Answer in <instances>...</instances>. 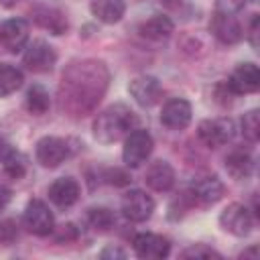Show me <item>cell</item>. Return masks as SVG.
Returning <instances> with one entry per match:
<instances>
[{
    "label": "cell",
    "instance_id": "obj_5",
    "mask_svg": "<svg viewBox=\"0 0 260 260\" xmlns=\"http://www.w3.org/2000/svg\"><path fill=\"white\" fill-rule=\"evenodd\" d=\"M24 228L35 236H49L55 230V217L49 205L41 199H30L22 213Z\"/></svg>",
    "mask_w": 260,
    "mask_h": 260
},
{
    "label": "cell",
    "instance_id": "obj_27",
    "mask_svg": "<svg viewBox=\"0 0 260 260\" xmlns=\"http://www.w3.org/2000/svg\"><path fill=\"white\" fill-rule=\"evenodd\" d=\"M258 110H250L248 114H244L242 118V134L250 140V142H256L258 136H260V122H258Z\"/></svg>",
    "mask_w": 260,
    "mask_h": 260
},
{
    "label": "cell",
    "instance_id": "obj_25",
    "mask_svg": "<svg viewBox=\"0 0 260 260\" xmlns=\"http://www.w3.org/2000/svg\"><path fill=\"white\" fill-rule=\"evenodd\" d=\"M87 223L95 232H110L116 223V215L108 207H91L87 209Z\"/></svg>",
    "mask_w": 260,
    "mask_h": 260
},
{
    "label": "cell",
    "instance_id": "obj_8",
    "mask_svg": "<svg viewBox=\"0 0 260 260\" xmlns=\"http://www.w3.org/2000/svg\"><path fill=\"white\" fill-rule=\"evenodd\" d=\"M22 63L32 73H49L57 63V51L47 41L37 39L32 43H28V47L22 55Z\"/></svg>",
    "mask_w": 260,
    "mask_h": 260
},
{
    "label": "cell",
    "instance_id": "obj_6",
    "mask_svg": "<svg viewBox=\"0 0 260 260\" xmlns=\"http://www.w3.org/2000/svg\"><path fill=\"white\" fill-rule=\"evenodd\" d=\"M120 209H122L126 219L134 221V223H142V221L150 219V215L154 211V199L146 191L130 189V191H126L122 195Z\"/></svg>",
    "mask_w": 260,
    "mask_h": 260
},
{
    "label": "cell",
    "instance_id": "obj_10",
    "mask_svg": "<svg viewBox=\"0 0 260 260\" xmlns=\"http://www.w3.org/2000/svg\"><path fill=\"white\" fill-rule=\"evenodd\" d=\"M132 248L134 254L142 260H162L171 254V242L165 236L152 232L136 234L132 240Z\"/></svg>",
    "mask_w": 260,
    "mask_h": 260
},
{
    "label": "cell",
    "instance_id": "obj_1",
    "mask_svg": "<svg viewBox=\"0 0 260 260\" xmlns=\"http://www.w3.org/2000/svg\"><path fill=\"white\" fill-rule=\"evenodd\" d=\"M110 81V71L104 61L85 59L71 63L61 77L59 104L69 116H85L104 98Z\"/></svg>",
    "mask_w": 260,
    "mask_h": 260
},
{
    "label": "cell",
    "instance_id": "obj_13",
    "mask_svg": "<svg viewBox=\"0 0 260 260\" xmlns=\"http://www.w3.org/2000/svg\"><path fill=\"white\" fill-rule=\"evenodd\" d=\"M128 93L134 98V102L142 108H152L154 104H158L160 95H162V85L156 77L152 75H138L130 81L128 85Z\"/></svg>",
    "mask_w": 260,
    "mask_h": 260
},
{
    "label": "cell",
    "instance_id": "obj_26",
    "mask_svg": "<svg viewBox=\"0 0 260 260\" xmlns=\"http://www.w3.org/2000/svg\"><path fill=\"white\" fill-rule=\"evenodd\" d=\"M2 169H4V175H6V177L18 181V179H22V177L26 175V158H24L18 150H14V152L2 162Z\"/></svg>",
    "mask_w": 260,
    "mask_h": 260
},
{
    "label": "cell",
    "instance_id": "obj_37",
    "mask_svg": "<svg viewBox=\"0 0 260 260\" xmlns=\"http://www.w3.org/2000/svg\"><path fill=\"white\" fill-rule=\"evenodd\" d=\"M246 256L256 258V256H258V248H256V246H252L250 250H246V252H242V254H240V258H246Z\"/></svg>",
    "mask_w": 260,
    "mask_h": 260
},
{
    "label": "cell",
    "instance_id": "obj_15",
    "mask_svg": "<svg viewBox=\"0 0 260 260\" xmlns=\"http://www.w3.org/2000/svg\"><path fill=\"white\" fill-rule=\"evenodd\" d=\"M191 104L183 98H173L165 102L160 110V124L169 130H185L191 124Z\"/></svg>",
    "mask_w": 260,
    "mask_h": 260
},
{
    "label": "cell",
    "instance_id": "obj_20",
    "mask_svg": "<svg viewBox=\"0 0 260 260\" xmlns=\"http://www.w3.org/2000/svg\"><path fill=\"white\" fill-rule=\"evenodd\" d=\"M173 28H175V26H173V20H171L169 16H165V14H154V16H150L148 20L140 22L138 32H140V37L146 39V41L162 43V41H167V39L173 35Z\"/></svg>",
    "mask_w": 260,
    "mask_h": 260
},
{
    "label": "cell",
    "instance_id": "obj_7",
    "mask_svg": "<svg viewBox=\"0 0 260 260\" xmlns=\"http://www.w3.org/2000/svg\"><path fill=\"white\" fill-rule=\"evenodd\" d=\"M69 154H71L69 142L59 136H43L37 142V150H35L39 165L45 169H57L61 162L69 158Z\"/></svg>",
    "mask_w": 260,
    "mask_h": 260
},
{
    "label": "cell",
    "instance_id": "obj_2",
    "mask_svg": "<svg viewBox=\"0 0 260 260\" xmlns=\"http://www.w3.org/2000/svg\"><path fill=\"white\" fill-rule=\"evenodd\" d=\"M134 124H136V116L128 106L112 104L104 112L98 114L91 130H93V138L98 142L112 144V142L120 140L126 132H130Z\"/></svg>",
    "mask_w": 260,
    "mask_h": 260
},
{
    "label": "cell",
    "instance_id": "obj_12",
    "mask_svg": "<svg viewBox=\"0 0 260 260\" xmlns=\"http://www.w3.org/2000/svg\"><path fill=\"white\" fill-rule=\"evenodd\" d=\"M209 30L223 45H236L244 37V30H242L236 14H228V12H221V10L213 12V16L209 20Z\"/></svg>",
    "mask_w": 260,
    "mask_h": 260
},
{
    "label": "cell",
    "instance_id": "obj_24",
    "mask_svg": "<svg viewBox=\"0 0 260 260\" xmlns=\"http://www.w3.org/2000/svg\"><path fill=\"white\" fill-rule=\"evenodd\" d=\"M51 108V95L41 83H32L26 91V110L32 116H43Z\"/></svg>",
    "mask_w": 260,
    "mask_h": 260
},
{
    "label": "cell",
    "instance_id": "obj_35",
    "mask_svg": "<svg viewBox=\"0 0 260 260\" xmlns=\"http://www.w3.org/2000/svg\"><path fill=\"white\" fill-rule=\"evenodd\" d=\"M10 199H12V191L6 185H0V213L6 209V205L10 203Z\"/></svg>",
    "mask_w": 260,
    "mask_h": 260
},
{
    "label": "cell",
    "instance_id": "obj_4",
    "mask_svg": "<svg viewBox=\"0 0 260 260\" xmlns=\"http://www.w3.org/2000/svg\"><path fill=\"white\" fill-rule=\"evenodd\" d=\"M234 134H236V126L230 118H207L197 126L199 140L209 148H219L232 142Z\"/></svg>",
    "mask_w": 260,
    "mask_h": 260
},
{
    "label": "cell",
    "instance_id": "obj_22",
    "mask_svg": "<svg viewBox=\"0 0 260 260\" xmlns=\"http://www.w3.org/2000/svg\"><path fill=\"white\" fill-rule=\"evenodd\" d=\"M91 14L104 24H116L126 12L124 0H89Z\"/></svg>",
    "mask_w": 260,
    "mask_h": 260
},
{
    "label": "cell",
    "instance_id": "obj_18",
    "mask_svg": "<svg viewBox=\"0 0 260 260\" xmlns=\"http://www.w3.org/2000/svg\"><path fill=\"white\" fill-rule=\"evenodd\" d=\"M79 193H81V187L73 177H59L47 189V195H49L51 203L61 207V209H67V207L75 205L77 199H79Z\"/></svg>",
    "mask_w": 260,
    "mask_h": 260
},
{
    "label": "cell",
    "instance_id": "obj_19",
    "mask_svg": "<svg viewBox=\"0 0 260 260\" xmlns=\"http://www.w3.org/2000/svg\"><path fill=\"white\" fill-rule=\"evenodd\" d=\"M144 181L150 189H154L158 193H167L175 187V169L167 160H154L146 169Z\"/></svg>",
    "mask_w": 260,
    "mask_h": 260
},
{
    "label": "cell",
    "instance_id": "obj_34",
    "mask_svg": "<svg viewBox=\"0 0 260 260\" xmlns=\"http://www.w3.org/2000/svg\"><path fill=\"white\" fill-rule=\"evenodd\" d=\"M256 35H258V14H252V18H250V32H248V37H250V43H252V47H258Z\"/></svg>",
    "mask_w": 260,
    "mask_h": 260
},
{
    "label": "cell",
    "instance_id": "obj_23",
    "mask_svg": "<svg viewBox=\"0 0 260 260\" xmlns=\"http://www.w3.org/2000/svg\"><path fill=\"white\" fill-rule=\"evenodd\" d=\"M24 81L22 71L12 63H0V98H6L20 89Z\"/></svg>",
    "mask_w": 260,
    "mask_h": 260
},
{
    "label": "cell",
    "instance_id": "obj_14",
    "mask_svg": "<svg viewBox=\"0 0 260 260\" xmlns=\"http://www.w3.org/2000/svg\"><path fill=\"white\" fill-rule=\"evenodd\" d=\"M228 89L232 93H256L260 89V71L254 63H240L228 77Z\"/></svg>",
    "mask_w": 260,
    "mask_h": 260
},
{
    "label": "cell",
    "instance_id": "obj_28",
    "mask_svg": "<svg viewBox=\"0 0 260 260\" xmlns=\"http://www.w3.org/2000/svg\"><path fill=\"white\" fill-rule=\"evenodd\" d=\"M181 258H195V260H199V258H217L219 260L221 254L217 250L205 246V244H193V246H189L181 252Z\"/></svg>",
    "mask_w": 260,
    "mask_h": 260
},
{
    "label": "cell",
    "instance_id": "obj_38",
    "mask_svg": "<svg viewBox=\"0 0 260 260\" xmlns=\"http://www.w3.org/2000/svg\"><path fill=\"white\" fill-rule=\"evenodd\" d=\"M16 2H18V0H0V6H4V8H12Z\"/></svg>",
    "mask_w": 260,
    "mask_h": 260
},
{
    "label": "cell",
    "instance_id": "obj_21",
    "mask_svg": "<svg viewBox=\"0 0 260 260\" xmlns=\"http://www.w3.org/2000/svg\"><path fill=\"white\" fill-rule=\"evenodd\" d=\"M223 167H225V171H228V175H230L232 179L242 181V179L252 177L256 162H254V158H252L250 152L238 148V150H232V152L223 158Z\"/></svg>",
    "mask_w": 260,
    "mask_h": 260
},
{
    "label": "cell",
    "instance_id": "obj_31",
    "mask_svg": "<svg viewBox=\"0 0 260 260\" xmlns=\"http://www.w3.org/2000/svg\"><path fill=\"white\" fill-rule=\"evenodd\" d=\"M77 236H79V230L75 228V223H63V225H59V230L55 232L57 242H71V240H75Z\"/></svg>",
    "mask_w": 260,
    "mask_h": 260
},
{
    "label": "cell",
    "instance_id": "obj_3",
    "mask_svg": "<svg viewBox=\"0 0 260 260\" xmlns=\"http://www.w3.org/2000/svg\"><path fill=\"white\" fill-rule=\"evenodd\" d=\"M152 148H154V140L148 130H140V128L132 130L124 140L122 160L128 169H138L152 154Z\"/></svg>",
    "mask_w": 260,
    "mask_h": 260
},
{
    "label": "cell",
    "instance_id": "obj_36",
    "mask_svg": "<svg viewBox=\"0 0 260 260\" xmlns=\"http://www.w3.org/2000/svg\"><path fill=\"white\" fill-rule=\"evenodd\" d=\"M14 150H16V148H12V146H10V144L0 136V162H4V160H6Z\"/></svg>",
    "mask_w": 260,
    "mask_h": 260
},
{
    "label": "cell",
    "instance_id": "obj_11",
    "mask_svg": "<svg viewBox=\"0 0 260 260\" xmlns=\"http://www.w3.org/2000/svg\"><path fill=\"white\" fill-rule=\"evenodd\" d=\"M223 191H225L223 183L215 175H209V177L193 179V183L187 189V195L191 197L193 205H213L223 197Z\"/></svg>",
    "mask_w": 260,
    "mask_h": 260
},
{
    "label": "cell",
    "instance_id": "obj_32",
    "mask_svg": "<svg viewBox=\"0 0 260 260\" xmlns=\"http://www.w3.org/2000/svg\"><path fill=\"white\" fill-rule=\"evenodd\" d=\"M242 6H244V0H217L215 10H221V12H228V14H236Z\"/></svg>",
    "mask_w": 260,
    "mask_h": 260
},
{
    "label": "cell",
    "instance_id": "obj_9",
    "mask_svg": "<svg viewBox=\"0 0 260 260\" xmlns=\"http://www.w3.org/2000/svg\"><path fill=\"white\" fill-rule=\"evenodd\" d=\"M219 225L230 232L232 236L244 238L252 232L254 228V217L250 213V209L242 203H230L221 213H219Z\"/></svg>",
    "mask_w": 260,
    "mask_h": 260
},
{
    "label": "cell",
    "instance_id": "obj_29",
    "mask_svg": "<svg viewBox=\"0 0 260 260\" xmlns=\"http://www.w3.org/2000/svg\"><path fill=\"white\" fill-rule=\"evenodd\" d=\"M18 238V223L14 219H2L0 221V244L10 246Z\"/></svg>",
    "mask_w": 260,
    "mask_h": 260
},
{
    "label": "cell",
    "instance_id": "obj_30",
    "mask_svg": "<svg viewBox=\"0 0 260 260\" xmlns=\"http://www.w3.org/2000/svg\"><path fill=\"white\" fill-rule=\"evenodd\" d=\"M104 177H106V181L110 185H116V187H122V185L130 183V175L126 171H122V169H108Z\"/></svg>",
    "mask_w": 260,
    "mask_h": 260
},
{
    "label": "cell",
    "instance_id": "obj_17",
    "mask_svg": "<svg viewBox=\"0 0 260 260\" xmlns=\"http://www.w3.org/2000/svg\"><path fill=\"white\" fill-rule=\"evenodd\" d=\"M28 41V22L24 18H8L0 24V43L6 51L18 53L26 47Z\"/></svg>",
    "mask_w": 260,
    "mask_h": 260
},
{
    "label": "cell",
    "instance_id": "obj_16",
    "mask_svg": "<svg viewBox=\"0 0 260 260\" xmlns=\"http://www.w3.org/2000/svg\"><path fill=\"white\" fill-rule=\"evenodd\" d=\"M30 16H32V22L39 24L41 28L49 30L51 35H63L67 28H69V22H67V16L63 10L55 8V6H49V4H37L30 8Z\"/></svg>",
    "mask_w": 260,
    "mask_h": 260
},
{
    "label": "cell",
    "instance_id": "obj_33",
    "mask_svg": "<svg viewBox=\"0 0 260 260\" xmlns=\"http://www.w3.org/2000/svg\"><path fill=\"white\" fill-rule=\"evenodd\" d=\"M100 258L108 260V258H126V252L122 248H114V246H108L100 252Z\"/></svg>",
    "mask_w": 260,
    "mask_h": 260
}]
</instances>
